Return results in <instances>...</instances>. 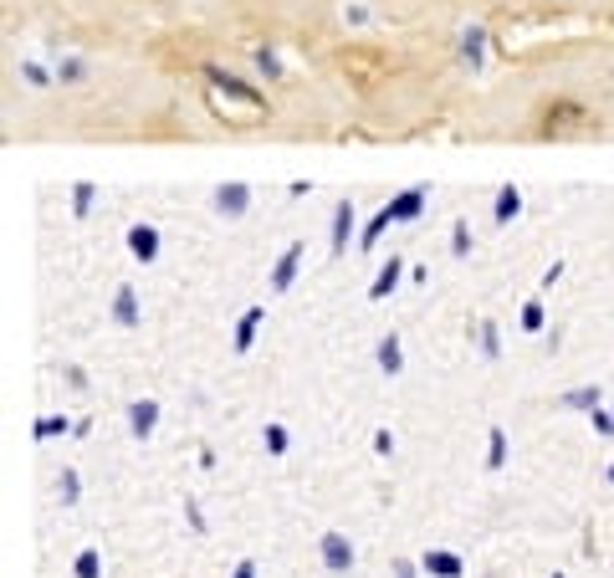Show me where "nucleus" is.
I'll list each match as a JSON object with an SVG mask.
<instances>
[{"label": "nucleus", "instance_id": "c9c22d12", "mask_svg": "<svg viewBox=\"0 0 614 578\" xmlns=\"http://www.w3.org/2000/svg\"><path fill=\"white\" fill-rule=\"evenodd\" d=\"M609 481H614V461H609Z\"/></svg>", "mask_w": 614, "mask_h": 578}, {"label": "nucleus", "instance_id": "4be33fe9", "mask_svg": "<svg viewBox=\"0 0 614 578\" xmlns=\"http://www.w3.org/2000/svg\"><path fill=\"white\" fill-rule=\"evenodd\" d=\"M522 333H543V302L538 297L522 307Z\"/></svg>", "mask_w": 614, "mask_h": 578}, {"label": "nucleus", "instance_id": "2eb2a0df", "mask_svg": "<svg viewBox=\"0 0 614 578\" xmlns=\"http://www.w3.org/2000/svg\"><path fill=\"white\" fill-rule=\"evenodd\" d=\"M256 328H261V307H246L241 323H236V353H246L256 343Z\"/></svg>", "mask_w": 614, "mask_h": 578}, {"label": "nucleus", "instance_id": "4468645a", "mask_svg": "<svg viewBox=\"0 0 614 578\" xmlns=\"http://www.w3.org/2000/svg\"><path fill=\"white\" fill-rule=\"evenodd\" d=\"M113 318H118V328H139V297H134V287H118Z\"/></svg>", "mask_w": 614, "mask_h": 578}, {"label": "nucleus", "instance_id": "a878e982", "mask_svg": "<svg viewBox=\"0 0 614 578\" xmlns=\"http://www.w3.org/2000/svg\"><path fill=\"white\" fill-rule=\"evenodd\" d=\"M267 451L272 456H287V430L282 425H267Z\"/></svg>", "mask_w": 614, "mask_h": 578}, {"label": "nucleus", "instance_id": "cd10ccee", "mask_svg": "<svg viewBox=\"0 0 614 578\" xmlns=\"http://www.w3.org/2000/svg\"><path fill=\"white\" fill-rule=\"evenodd\" d=\"M461 52L471 57V67L481 62V31H466V36H461Z\"/></svg>", "mask_w": 614, "mask_h": 578}, {"label": "nucleus", "instance_id": "bb28decb", "mask_svg": "<svg viewBox=\"0 0 614 578\" xmlns=\"http://www.w3.org/2000/svg\"><path fill=\"white\" fill-rule=\"evenodd\" d=\"M256 62H261V72H267V77H282V62H277V52H272V47H261V52H256Z\"/></svg>", "mask_w": 614, "mask_h": 578}, {"label": "nucleus", "instance_id": "393cba45", "mask_svg": "<svg viewBox=\"0 0 614 578\" xmlns=\"http://www.w3.org/2000/svg\"><path fill=\"white\" fill-rule=\"evenodd\" d=\"M481 353H487V359H497V353H502V338H497V323H481Z\"/></svg>", "mask_w": 614, "mask_h": 578}, {"label": "nucleus", "instance_id": "9d476101", "mask_svg": "<svg viewBox=\"0 0 614 578\" xmlns=\"http://www.w3.org/2000/svg\"><path fill=\"white\" fill-rule=\"evenodd\" d=\"M374 359H379L384 374H400V369H405V343H400V333H384L379 348H374Z\"/></svg>", "mask_w": 614, "mask_h": 578}, {"label": "nucleus", "instance_id": "f8f14e48", "mask_svg": "<svg viewBox=\"0 0 614 578\" xmlns=\"http://www.w3.org/2000/svg\"><path fill=\"white\" fill-rule=\"evenodd\" d=\"M128 251H134V261H154L159 256V231L154 226H128Z\"/></svg>", "mask_w": 614, "mask_h": 578}, {"label": "nucleus", "instance_id": "dca6fc26", "mask_svg": "<svg viewBox=\"0 0 614 578\" xmlns=\"http://www.w3.org/2000/svg\"><path fill=\"white\" fill-rule=\"evenodd\" d=\"M517 210H522V190H517V185H502V190H497V226L517 220Z\"/></svg>", "mask_w": 614, "mask_h": 578}, {"label": "nucleus", "instance_id": "20e7f679", "mask_svg": "<svg viewBox=\"0 0 614 578\" xmlns=\"http://www.w3.org/2000/svg\"><path fill=\"white\" fill-rule=\"evenodd\" d=\"M323 568L328 573H354V543L343 532H323Z\"/></svg>", "mask_w": 614, "mask_h": 578}, {"label": "nucleus", "instance_id": "f03ea898", "mask_svg": "<svg viewBox=\"0 0 614 578\" xmlns=\"http://www.w3.org/2000/svg\"><path fill=\"white\" fill-rule=\"evenodd\" d=\"M425 215V185H410V190H400L394 195L374 220H369V231H364V246L359 251H369V246H379V236L389 231V226H400V220H420Z\"/></svg>", "mask_w": 614, "mask_h": 578}, {"label": "nucleus", "instance_id": "423d86ee", "mask_svg": "<svg viewBox=\"0 0 614 578\" xmlns=\"http://www.w3.org/2000/svg\"><path fill=\"white\" fill-rule=\"evenodd\" d=\"M246 205H251V185H241V180H231V185H221V190H215V210H221V215H246Z\"/></svg>", "mask_w": 614, "mask_h": 578}, {"label": "nucleus", "instance_id": "f3484780", "mask_svg": "<svg viewBox=\"0 0 614 578\" xmlns=\"http://www.w3.org/2000/svg\"><path fill=\"white\" fill-rule=\"evenodd\" d=\"M563 405H568V410H589V415H594V410H599V384H589V389H568V394H563Z\"/></svg>", "mask_w": 614, "mask_h": 578}, {"label": "nucleus", "instance_id": "a211bd4d", "mask_svg": "<svg viewBox=\"0 0 614 578\" xmlns=\"http://www.w3.org/2000/svg\"><path fill=\"white\" fill-rule=\"evenodd\" d=\"M72 573H77V578H103V553H98V548H82L77 563H72Z\"/></svg>", "mask_w": 614, "mask_h": 578}, {"label": "nucleus", "instance_id": "9b49d317", "mask_svg": "<svg viewBox=\"0 0 614 578\" xmlns=\"http://www.w3.org/2000/svg\"><path fill=\"white\" fill-rule=\"evenodd\" d=\"M579 123H589V113L579 108V103H553L548 113H543V128L553 133V128H579Z\"/></svg>", "mask_w": 614, "mask_h": 578}, {"label": "nucleus", "instance_id": "f704fd0d", "mask_svg": "<svg viewBox=\"0 0 614 578\" xmlns=\"http://www.w3.org/2000/svg\"><path fill=\"white\" fill-rule=\"evenodd\" d=\"M231 578H256V563H251V558H241V563L231 568Z\"/></svg>", "mask_w": 614, "mask_h": 578}, {"label": "nucleus", "instance_id": "2f4dec72", "mask_svg": "<svg viewBox=\"0 0 614 578\" xmlns=\"http://www.w3.org/2000/svg\"><path fill=\"white\" fill-rule=\"evenodd\" d=\"M21 72H26V77H31V87H47V72H41V67H36V62H26V67H21Z\"/></svg>", "mask_w": 614, "mask_h": 578}, {"label": "nucleus", "instance_id": "c756f323", "mask_svg": "<svg viewBox=\"0 0 614 578\" xmlns=\"http://www.w3.org/2000/svg\"><path fill=\"white\" fill-rule=\"evenodd\" d=\"M594 430H604V435H614V410H594Z\"/></svg>", "mask_w": 614, "mask_h": 578}, {"label": "nucleus", "instance_id": "0eeeda50", "mask_svg": "<svg viewBox=\"0 0 614 578\" xmlns=\"http://www.w3.org/2000/svg\"><path fill=\"white\" fill-rule=\"evenodd\" d=\"M328 241H333V246H328L333 256H343V251H348V241H354V205H348V200L333 210V231H328Z\"/></svg>", "mask_w": 614, "mask_h": 578}, {"label": "nucleus", "instance_id": "5701e85b", "mask_svg": "<svg viewBox=\"0 0 614 578\" xmlns=\"http://www.w3.org/2000/svg\"><path fill=\"white\" fill-rule=\"evenodd\" d=\"M72 425L62 415H47V420H36V440H52V435H67Z\"/></svg>", "mask_w": 614, "mask_h": 578}, {"label": "nucleus", "instance_id": "ddd939ff", "mask_svg": "<svg viewBox=\"0 0 614 578\" xmlns=\"http://www.w3.org/2000/svg\"><path fill=\"white\" fill-rule=\"evenodd\" d=\"M400 277H405V261H400V256H389V261L379 266V277H374L369 297H374V302H379V297H389L394 287H400Z\"/></svg>", "mask_w": 614, "mask_h": 578}, {"label": "nucleus", "instance_id": "412c9836", "mask_svg": "<svg viewBox=\"0 0 614 578\" xmlns=\"http://www.w3.org/2000/svg\"><path fill=\"white\" fill-rule=\"evenodd\" d=\"M451 256H471V226H466V220L451 226Z\"/></svg>", "mask_w": 614, "mask_h": 578}, {"label": "nucleus", "instance_id": "7c9ffc66", "mask_svg": "<svg viewBox=\"0 0 614 578\" xmlns=\"http://www.w3.org/2000/svg\"><path fill=\"white\" fill-rule=\"evenodd\" d=\"M57 72H62V77H67V82H77V77H82V62H77V57H67V62H62V67H57Z\"/></svg>", "mask_w": 614, "mask_h": 578}, {"label": "nucleus", "instance_id": "1a4fd4ad", "mask_svg": "<svg viewBox=\"0 0 614 578\" xmlns=\"http://www.w3.org/2000/svg\"><path fill=\"white\" fill-rule=\"evenodd\" d=\"M420 568L430 573V578H461L466 568H461V558L456 553H446V548H430L425 558H420Z\"/></svg>", "mask_w": 614, "mask_h": 578}, {"label": "nucleus", "instance_id": "6e6552de", "mask_svg": "<svg viewBox=\"0 0 614 578\" xmlns=\"http://www.w3.org/2000/svg\"><path fill=\"white\" fill-rule=\"evenodd\" d=\"M159 425V405L154 399H139V405H128V430H134V440H149Z\"/></svg>", "mask_w": 614, "mask_h": 578}, {"label": "nucleus", "instance_id": "72a5a7b5", "mask_svg": "<svg viewBox=\"0 0 614 578\" xmlns=\"http://www.w3.org/2000/svg\"><path fill=\"white\" fill-rule=\"evenodd\" d=\"M185 512H190V527H195V532H205V512H200L195 502H185Z\"/></svg>", "mask_w": 614, "mask_h": 578}, {"label": "nucleus", "instance_id": "f257e3e1", "mask_svg": "<svg viewBox=\"0 0 614 578\" xmlns=\"http://www.w3.org/2000/svg\"><path fill=\"white\" fill-rule=\"evenodd\" d=\"M210 108L236 128H251V123L267 118V98H261L256 87L236 82V77H221V72H210Z\"/></svg>", "mask_w": 614, "mask_h": 578}, {"label": "nucleus", "instance_id": "7ed1b4c3", "mask_svg": "<svg viewBox=\"0 0 614 578\" xmlns=\"http://www.w3.org/2000/svg\"><path fill=\"white\" fill-rule=\"evenodd\" d=\"M338 72L354 82V87H379L389 77V57L374 47H343L338 52Z\"/></svg>", "mask_w": 614, "mask_h": 578}, {"label": "nucleus", "instance_id": "aec40b11", "mask_svg": "<svg viewBox=\"0 0 614 578\" xmlns=\"http://www.w3.org/2000/svg\"><path fill=\"white\" fill-rule=\"evenodd\" d=\"M57 497H62V507H72V502L82 497V492H77V471H72V466L57 476Z\"/></svg>", "mask_w": 614, "mask_h": 578}, {"label": "nucleus", "instance_id": "b1692460", "mask_svg": "<svg viewBox=\"0 0 614 578\" xmlns=\"http://www.w3.org/2000/svg\"><path fill=\"white\" fill-rule=\"evenodd\" d=\"M87 210H93V185H72V215H87Z\"/></svg>", "mask_w": 614, "mask_h": 578}, {"label": "nucleus", "instance_id": "39448f33", "mask_svg": "<svg viewBox=\"0 0 614 578\" xmlns=\"http://www.w3.org/2000/svg\"><path fill=\"white\" fill-rule=\"evenodd\" d=\"M302 251H307V241H292V246L282 251V261L272 266V292H287V287L297 282V266H302Z\"/></svg>", "mask_w": 614, "mask_h": 578}, {"label": "nucleus", "instance_id": "6ab92c4d", "mask_svg": "<svg viewBox=\"0 0 614 578\" xmlns=\"http://www.w3.org/2000/svg\"><path fill=\"white\" fill-rule=\"evenodd\" d=\"M487 446H492V451H487V466H492V471H502V466H507V435H502V425H492V430H487Z\"/></svg>", "mask_w": 614, "mask_h": 578}, {"label": "nucleus", "instance_id": "c85d7f7f", "mask_svg": "<svg viewBox=\"0 0 614 578\" xmlns=\"http://www.w3.org/2000/svg\"><path fill=\"white\" fill-rule=\"evenodd\" d=\"M374 456H394V435L389 430H374Z\"/></svg>", "mask_w": 614, "mask_h": 578}, {"label": "nucleus", "instance_id": "e433bc0d", "mask_svg": "<svg viewBox=\"0 0 614 578\" xmlns=\"http://www.w3.org/2000/svg\"><path fill=\"white\" fill-rule=\"evenodd\" d=\"M553 578H563V573H553Z\"/></svg>", "mask_w": 614, "mask_h": 578}, {"label": "nucleus", "instance_id": "473e14b6", "mask_svg": "<svg viewBox=\"0 0 614 578\" xmlns=\"http://www.w3.org/2000/svg\"><path fill=\"white\" fill-rule=\"evenodd\" d=\"M420 573H425V568H415V563H405V558L394 563V578H420Z\"/></svg>", "mask_w": 614, "mask_h": 578}]
</instances>
